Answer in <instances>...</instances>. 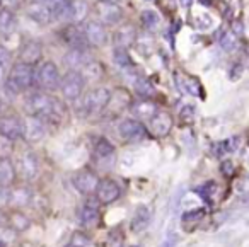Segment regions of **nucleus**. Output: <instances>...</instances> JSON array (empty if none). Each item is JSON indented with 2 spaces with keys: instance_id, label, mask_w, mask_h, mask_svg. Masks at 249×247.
Masks as SVG:
<instances>
[{
  "instance_id": "19",
  "label": "nucleus",
  "mask_w": 249,
  "mask_h": 247,
  "mask_svg": "<svg viewBox=\"0 0 249 247\" xmlns=\"http://www.w3.org/2000/svg\"><path fill=\"white\" fill-rule=\"evenodd\" d=\"M135 39H137V31L132 24L121 26L113 36V41L116 45V48H124V50L128 48V46H132L135 43Z\"/></svg>"
},
{
  "instance_id": "33",
  "label": "nucleus",
  "mask_w": 249,
  "mask_h": 247,
  "mask_svg": "<svg viewBox=\"0 0 249 247\" xmlns=\"http://www.w3.org/2000/svg\"><path fill=\"white\" fill-rule=\"evenodd\" d=\"M142 24H143V28H145V29L152 31V29L159 24V14H157L156 11H150V9L143 11L142 12Z\"/></svg>"
},
{
  "instance_id": "35",
  "label": "nucleus",
  "mask_w": 249,
  "mask_h": 247,
  "mask_svg": "<svg viewBox=\"0 0 249 247\" xmlns=\"http://www.w3.org/2000/svg\"><path fill=\"white\" fill-rule=\"evenodd\" d=\"M9 63H11V53H9V50H5L4 46H0V79L7 72Z\"/></svg>"
},
{
  "instance_id": "42",
  "label": "nucleus",
  "mask_w": 249,
  "mask_h": 247,
  "mask_svg": "<svg viewBox=\"0 0 249 247\" xmlns=\"http://www.w3.org/2000/svg\"><path fill=\"white\" fill-rule=\"evenodd\" d=\"M176 244H178V237L176 235H167L166 239L160 242L159 247H176Z\"/></svg>"
},
{
  "instance_id": "32",
  "label": "nucleus",
  "mask_w": 249,
  "mask_h": 247,
  "mask_svg": "<svg viewBox=\"0 0 249 247\" xmlns=\"http://www.w3.org/2000/svg\"><path fill=\"white\" fill-rule=\"evenodd\" d=\"M67 247H94V244L90 240V237L86 235L84 232H75Z\"/></svg>"
},
{
  "instance_id": "30",
  "label": "nucleus",
  "mask_w": 249,
  "mask_h": 247,
  "mask_svg": "<svg viewBox=\"0 0 249 247\" xmlns=\"http://www.w3.org/2000/svg\"><path fill=\"white\" fill-rule=\"evenodd\" d=\"M80 73H82L86 80H97V79H101V77H103V67L92 60V62L87 63V65L84 67Z\"/></svg>"
},
{
  "instance_id": "22",
  "label": "nucleus",
  "mask_w": 249,
  "mask_h": 247,
  "mask_svg": "<svg viewBox=\"0 0 249 247\" xmlns=\"http://www.w3.org/2000/svg\"><path fill=\"white\" fill-rule=\"evenodd\" d=\"M33 198V191L28 188V186H19V188L12 189L11 193H9V199L7 203L11 206H18V208H21V206H26L29 201H31Z\"/></svg>"
},
{
  "instance_id": "49",
  "label": "nucleus",
  "mask_w": 249,
  "mask_h": 247,
  "mask_svg": "<svg viewBox=\"0 0 249 247\" xmlns=\"http://www.w3.org/2000/svg\"><path fill=\"white\" fill-rule=\"evenodd\" d=\"M212 2H213V0H200V4L203 5V7H212Z\"/></svg>"
},
{
  "instance_id": "13",
  "label": "nucleus",
  "mask_w": 249,
  "mask_h": 247,
  "mask_svg": "<svg viewBox=\"0 0 249 247\" xmlns=\"http://www.w3.org/2000/svg\"><path fill=\"white\" fill-rule=\"evenodd\" d=\"M24 124L18 116H2L0 118V137L16 141L22 137Z\"/></svg>"
},
{
  "instance_id": "36",
  "label": "nucleus",
  "mask_w": 249,
  "mask_h": 247,
  "mask_svg": "<svg viewBox=\"0 0 249 247\" xmlns=\"http://www.w3.org/2000/svg\"><path fill=\"white\" fill-rule=\"evenodd\" d=\"M215 182H207V184H203V186H200V188H196L195 191L198 193V194L201 196V198L205 199V201H210V198H212V194L215 193Z\"/></svg>"
},
{
  "instance_id": "29",
  "label": "nucleus",
  "mask_w": 249,
  "mask_h": 247,
  "mask_svg": "<svg viewBox=\"0 0 249 247\" xmlns=\"http://www.w3.org/2000/svg\"><path fill=\"white\" fill-rule=\"evenodd\" d=\"M113 62L116 63L120 69H132L133 67V62L130 58L128 52L124 48H114L113 52Z\"/></svg>"
},
{
  "instance_id": "17",
  "label": "nucleus",
  "mask_w": 249,
  "mask_h": 247,
  "mask_svg": "<svg viewBox=\"0 0 249 247\" xmlns=\"http://www.w3.org/2000/svg\"><path fill=\"white\" fill-rule=\"evenodd\" d=\"M94 157H96L97 164L109 162V164L113 165V162H114V145L111 143L107 138H97L96 145H94Z\"/></svg>"
},
{
  "instance_id": "20",
  "label": "nucleus",
  "mask_w": 249,
  "mask_h": 247,
  "mask_svg": "<svg viewBox=\"0 0 249 247\" xmlns=\"http://www.w3.org/2000/svg\"><path fill=\"white\" fill-rule=\"evenodd\" d=\"M132 111L133 114L137 116V120H152L154 116L157 114V106L149 99H142V101H137V103L132 104Z\"/></svg>"
},
{
  "instance_id": "16",
  "label": "nucleus",
  "mask_w": 249,
  "mask_h": 247,
  "mask_svg": "<svg viewBox=\"0 0 249 247\" xmlns=\"http://www.w3.org/2000/svg\"><path fill=\"white\" fill-rule=\"evenodd\" d=\"M92 62V56L89 55L86 48H75L70 50L65 56H63V63L65 67H69L70 70H75V72H80L87 63Z\"/></svg>"
},
{
  "instance_id": "26",
  "label": "nucleus",
  "mask_w": 249,
  "mask_h": 247,
  "mask_svg": "<svg viewBox=\"0 0 249 247\" xmlns=\"http://www.w3.org/2000/svg\"><path fill=\"white\" fill-rule=\"evenodd\" d=\"M203 216H205V210L203 208L190 210V212H186L183 216H181V225H183L184 230L191 232V230H193L195 227H196L198 223L203 220Z\"/></svg>"
},
{
  "instance_id": "38",
  "label": "nucleus",
  "mask_w": 249,
  "mask_h": 247,
  "mask_svg": "<svg viewBox=\"0 0 249 247\" xmlns=\"http://www.w3.org/2000/svg\"><path fill=\"white\" fill-rule=\"evenodd\" d=\"M11 152H12V141L4 137H0V159H9Z\"/></svg>"
},
{
  "instance_id": "2",
  "label": "nucleus",
  "mask_w": 249,
  "mask_h": 247,
  "mask_svg": "<svg viewBox=\"0 0 249 247\" xmlns=\"http://www.w3.org/2000/svg\"><path fill=\"white\" fill-rule=\"evenodd\" d=\"M35 77L36 72L33 69V65L24 62H18L16 65H12L11 72H9V77L5 80V90L11 96H18L22 90L35 86Z\"/></svg>"
},
{
  "instance_id": "40",
  "label": "nucleus",
  "mask_w": 249,
  "mask_h": 247,
  "mask_svg": "<svg viewBox=\"0 0 249 247\" xmlns=\"http://www.w3.org/2000/svg\"><path fill=\"white\" fill-rule=\"evenodd\" d=\"M212 24H213V21H212L210 16L203 14V16H198L196 18V28L198 29H207V28H210Z\"/></svg>"
},
{
  "instance_id": "41",
  "label": "nucleus",
  "mask_w": 249,
  "mask_h": 247,
  "mask_svg": "<svg viewBox=\"0 0 249 247\" xmlns=\"http://www.w3.org/2000/svg\"><path fill=\"white\" fill-rule=\"evenodd\" d=\"M193 118H195V107L193 106H184L183 109H181V120L183 121L190 123Z\"/></svg>"
},
{
  "instance_id": "25",
  "label": "nucleus",
  "mask_w": 249,
  "mask_h": 247,
  "mask_svg": "<svg viewBox=\"0 0 249 247\" xmlns=\"http://www.w3.org/2000/svg\"><path fill=\"white\" fill-rule=\"evenodd\" d=\"M16 179V167L11 159H0V188H7Z\"/></svg>"
},
{
  "instance_id": "52",
  "label": "nucleus",
  "mask_w": 249,
  "mask_h": 247,
  "mask_svg": "<svg viewBox=\"0 0 249 247\" xmlns=\"http://www.w3.org/2000/svg\"><path fill=\"white\" fill-rule=\"evenodd\" d=\"M248 225H249V220H248Z\"/></svg>"
},
{
  "instance_id": "34",
  "label": "nucleus",
  "mask_w": 249,
  "mask_h": 247,
  "mask_svg": "<svg viewBox=\"0 0 249 247\" xmlns=\"http://www.w3.org/2000/svg\"><path fill=\"white\" fill-rule=\"evenodd\" d=\"M235 45H237V39H235V35L234 33H224V35L220 36V46L222 50H225V52H232V50L235 48Z\"/></svg>"
},
{
  "instance_id": "23",
  "label": "nucleus",
  "mask_w": 249,
  "mask_h": 247,
  "mask_svg": "<svg viewBox=\"0 0 249 247\" xmlns=\"http://www.w3.org/2000/svg\"><path fill=\"white\" fill-rule=\"evenodd\" d=\"M63 39H65V43L72 50L86 48V43H87L84 31H80V29L75 28V26H70V28H67L65 31H63Z\"/></svg>"
},
{
  "instance_id": "3",
  "label": "nucleus",
  "mask_w": 249,
  "mask_h": 247,
  "mask_svg": "<svg viewBox=\"0 0 249 247\" xmlns=\"http://www.w3.org/2000/svg\"><path fill=\"white\" fill-rule=\"evenodd\" d=\"M111 101V90L106 87H96L92 89L82 101V109L87 116H97L107 107Z\"/></svg>"
},
{
  "instance_id": "31",
  "label": "nucleus",
  "mask_w": 249,
  "mask_h": 247,
  "mask_svg": "<svg viewBox=\"0 0 249 247\" xmlns=\"http://www.w3.org/2000/svg\"><path fill=\"white\" fill-rule=\"evenodd\" d=\"M135 92L139 94V96H142V97H150V96H154L156 94V89H154V86L150 84V80L149 79H143V77H140V79H137L135 80Z\"/></svg>"
},
{
  "instance_id": "24",
  "label": "nucleus",
  "mask_w": 249,
  "mask_h": 247,
  "mask_svg": "<svg viewBox=\"0 0 249 247\" xmlns=\"http://www.w3.org/2000/svg\"><path fill=\"white\" fill-rule=\"evenodd\" d=\"M19 165H21V172L24 177L33 179L38 174V159H36V155L31 154V152L22 154L21 160H19Z\"/></svg>"
},
{
  "instance_id": "4",
  "label": "nucleus",
  "mask_w": 249,
  "mask_h": 247,
  "mask_svg": "<svg viewBox=\"0 0 249 247\" xmlns=\"http://www.w3.org/2000/svg\"><path fill=\"white\" fill-rule=\"evenodd\" d=\"M35 84L39 87V89L46 90V92H52V90L60 89L62 79H60L58 67H56L53 62H45L38 69V72H36Z\"/></svg>"
},
{
  "instance_id": "44",
  "label": "nucleus",
  "mask_w": 249,
  "mask_h": 247,
  "mask_svg": "<svg viewBox=\"0 0 249 247\" xmlns=\"http://www.w3.org/2000/svg\"><path fill=\"white\" fill-rule=\"evenodd\" d=\"M232 33H234V35H239V36L244 33V26H242L241 21H234V22H232Z\"/></svg>"
},
{
  "instance_id": "50",
  "label": "nucleus",
  "mask_w": 249,
  "mask_h": 247,
  "mask_svg": "<svg viewBox=\"0 0 249 247\" xmlns=\"http://www.w3.org/2000/svg\"><path fill=\"white\" fill-rule=\"evenodd\" d=\"M2 223H4V215L0 213V225H2Z\"/></svg>"
},
{
  "instance_id": "43",
  "label": "nucleus",
  "mask_w": 249,
  "mask_h": 247,
  "mask_svg": "<svg viewBox=\"0 0 249 247\" xmlns=\"http://www.w3.org/2000/svg\"><path fill=\"white\" fill-rule=\"evenodd\" d=\"M220 171L224 172V176H231L234 172V164L231 160H224L220 165Z\"/></svg>"
},
{
  "instance_id": "9",
  "label": "nucleus",
  "mask_w": 249,
  "mask_h": 247,
  "mask_svg": "<svg viewBox=\"0 0 249 247\" xmlns=\"http://www.w3.org/2000/svg\"><path fill=\"white\" fill-rule=\"evenodd\" d=\"M79 220L80 225L86 227V229L97 225V222H99V199L94 198V196L86 198V201L82 203L79 210Z\"/></svg>"
},
{
  "instance_id": "18",
  "label": "nucleus",
  "mask_w": 249,
  "mask_h": 247,
  "mask_svg": "<svg viewBox=\"0 0 249 247\" xmlns=\"http://www.w3.org/2000/svg\"><path fill=\"white\" fill-rule=\"evenodd\" d=\"M152 222V210L147 205H139L135 208V213H133L132 218V230L133 232H143L147 227Z\"/></svg>"
},
{
  "instance_id": "51",
  "label": "nucleus",
  "mask_w": 249,
  "mask_h": 247,
  "mask_svg": "<svg viewBox=\"0 0 249 247\" xmlns=\"http://www.w3.org/2000/svg\"><path fill=\"white\" fill-rule=\"evenodd\" d=\"M107 2H114V4H118V2H120V0H107Z\"/></svg>"
},
{
  "instance_id": "37",
  "label": "nucleus",
  "mask_w": 249,
  "mask_h": 247,
  "mask_svg": "<svg viewBox=\"0 0 249 247\" xmlns=\"http://www.w3.org/2000/svg\"><path fill=\"white\" fill-rule=\"evenodd\" d=\"M24 2L26 0H0V5H2L4 9H7V11L16 12L24 5Z\"/></svg>"
},
{
  "instance_id": "14",
  "label": "nucleus",
  "mask_w": 249,
  "mask_h": 247,
  "mask_svg": "<svg viewBox=\"0 0 249 247\" xmlns=\"http://www.w3.org/2000/svg\"><path fill=\"white\" fill-rule=\"evenodd\" d=\"M26 12H28L31 21H35L36 24H41V26L48 24L53 19V7L45 4V2H41V0H36V2L29 4L26 7Z\"/></svg>"
},
{
  "instance_id": "48",
  "label": "nucleus",
  "mask_w": 249,
  "mask_h": 247,
  "mask_svg": "<svg viewBox=\"0 0 249 247\" xmlns=\"http://www.w3.org/2000/svg\"><path fill=\"white\" fill-rule=\"evenodd\" d=\"M239 203H249V193H246V194H242L241 198H239Z\"/></svg>"
},
{
  "instance_id": "54",
  "label": "nucleus",
  "mask_w": 249,
  "mask_h": 247,
  "mask_svg": "<svg viewBox=\"0 0 249 247\" xmlns=\"http://www.w3.org/2000/svg\"><path fill=\"white\" fill-rule=\"evenodd\" d=\"M147 2H149V0H147Z\"/></svg>"
},
{
  "instance_id": "5",
  "label": "nucleus",
  "mask_w": 249,
  "mask_h": 247,
  "mask_svg": "<svg viewBox=\"0 0 249 247\" xmlns=\"http://www.w3.org/2000/svg\"><path fill=\"white\" fill-rule=\"evenodd\" d=\"M84 87H86V79L80 72L75 70H69V72L63 75L62 84H60V90H62L63 97L67 101H75L82 96Z\"/></svg>"
},
{
  "instance_id": "1",
  "label": "nucleus",
  "mask_w": 249,
  "mask_h": 247,
  "mask_svg": "<svg viewBox=\"0 0 249 247\" xmlns=\"http://www.w3.org/2000/svg\"><path fill=\"white\" fill-rule=\"evenodd\" d=\"M28 107L33 116L41 118L43 121L50 123H60L65 116V104L55 96H50L46 92H35L28 99Z\"/></svg>"
},
{
  "instance_id": "10",
  "label": "nucleus",
  "mask_w": 249,
  "mask_h": 247,
  "mask_svg": "<svg viewBox=\"0 0 249 247\" xmlns=\"http://www.w3.org/2000/svg\"><path fill=\"white\" fill-rule=\"evenodd\" d=\"M22 124H24L22 137L28 141H31V143H38V141H41L46 137V124L41 118L31 114V116H28L22 121Z\"/></svg>"
},
{
  "instance_id": "39",
  "label": "nucleus",
  "mask_w": 249,
  "mask_h": 247,
  "mask_svg": "<svg viewBox=\"0 0 249 247\" xmlns=\"http://www.w3.org/2000/svg\"><path fill=\"white\" fill-rule=\"evenodd\" d=\"M184 90H186V92H190L191 96H200V84H198L195 79H186Z\"/></svg>"
},
{
  "instance_id": "53",
  "label": "nucleus",
  "mask_w": 249,
  "mask_h": 247,
  "mask_svg": "<svg viewBox=\"0 0 249 247\" xmlns=\"http://www.w3.org/2000/svg\"><path fill=\"white\" fill-rule=\"evenodd\" d=\"M248 179H249V176H248Z\"/></svg>"
},
{
  "instance_id": "45",
  "label": "nucleus",
  "mask_w": 249,
  "mask_h": 247,
  "mask_svg": "<svg viewBox=\"0 0 249 247\" xmlns=\"http://www.w3.org/2000/svg\"><path fill=\"white\" fill-rule=\"evenodd\" d=\"M241 73H242V65H234V69H232V73H231V79L232 80L239 79V77H241Z\"/></svg>"
},
{
  "instance_id": "28",
  "label": "nucleus",
  "mask_w": 249,
  "mask_h": 247,
  "mask_svg": "<svg viewBox=\"0 0 249 247\" xmlns=\"http://www.w3.org/2000/svg\"><path fill=\"white\" fill-rule=\"evenodd\" d=\"M70 4H72V22L84 21L87 16V11H89L86 0H70Z\"/></svg>"
},
{
  "instance_id": "6",
  "label": "nucleus",
  "mask_w": 249,
  "mask_h": 247,
  "mask_svg": "<svg viewBox=\"0 0 249 247\" xmlns=\"http://www.w3.org/2000/svg\"><path fill=\"white\" fill-rule=\"evenodd\" d=\"M101 179L97 177V174L94 171H89V169H84V171H79L75 176H73L72 182H73V188L84 196H92L96 194V189L99 186Z\"/></svg>"
},
{
  "instance_id": "8",
  "label": "nucleus",
  "mask_w": 249,
  "mask_h": 247,
  "mask_svg": "<svg viewBox=\"0 0 249 247\" xmlns=\"http://www.w3.org/2000/svg\"><path fill=\"white\" fill-rule=\"evenodd\" d=\"M118 133L123 140L126 141H140L147 137V128L140 123L139 120H132V118H126L118 124Z\"/></svg>"
},
{
  "instance_id": "15",
  "label": "nucleus",
  "mask_w": 249,
  "mask_h": 247,
  "mask_svg": "<svg viewBox=\"0 0 249 247\" xmlns=\"http://www.w3.org/2000/svg\"><path fill=\"white\" fill-rule=\"evenodd\" d=\"M84 35H86V41L92 46H104L107 41V33L103 22L99 21H89L84 28Z\"/></svg>"
},
{
  "instance_id": "11",
  "label": "nucleus",
  "mask_w": 249,
  "mask_h": 247,
  "mask_svg": "<svg viewBox=\"0 0 249 247\" xmlns=\"http://www.w3.org/2000/svg\"><path fill=\"white\" fill-rule=\"evenodd\" d=\"M171 130H173V116L169 113H166V111H157L156 116L152 120H149L147 131L150 135H154V137L157 138L167 137Z\"/></svg>"
},
{
  "instance_id": "7",
  "label": "nucleus",
  "mask_w": 249,
  "mask_h": 247,
  "mask_svg": "<svg viewBox=\"0 0 249 247\" xmlns=\"http://www.w3.org/2000/svg\"><path fill=\"white\" fill-rule=\"evenodd\" d=\"M94 11H96L99 21L107 26L118 24V22L121 21V18H123V11H121L120 5L114 4V2H107V0H99V2H96Z\"/></svg>"
},
{
  "instance_id": "47",
  "label": "nucleus",
  "mask_w": 249,
  "mask_h": 247,
  "mask_svg": "<svg viewBox=\"0 0 249 247\" xmlns=\"http://www.w3.org/2000/svg\"><path fill=\"white\" fill-rule=\"evenodd\" d=\"M179 4L183 9H190L191 4H193V0H179Z\"/></svg>"
},
{
  "instance_id": "27",
  "label": "nucleus",
  "mask_w": 249,
  "mask_h": 247,
  "mask_svg": "<svg viewBox=\"0 0 249 247\" xmlns=\"http://www.w3.org/2000/svg\"><path fill=\"white\" fill-rule=\"evenodd\" d=\"M16 29V14L7 9H0V36L12 35Z\"/></svg>"
},
{
  "instance_id": "21",
  "label": "nucleus",
  "mask_w": 249,
  "mask_h": 247,
  "mask_svg": "<svg viewBox=\"0 0 249 247\" xmlns=\"http://www.w3.org/2000/svg\"><path fill=\"white\" fill-rule=\"evenodd\" d=\"M43 48L38 41H28L22 45L21 50V62L29 63V65H35L39 58H41Z\"/></svg>"
},
{
  "instance_id": "46",
  "label": "nucleus",
  "mask_w": 249,
  "mask_h": 247,
  "mask_svg": "<svg viewBox=\"0 0 249 247\" xmlns=\"http://www.w3.org/2000/svg\"><path fill=\"white\" fill-rule=\"evenodd\" d=\"M7 199H9V193L5 191V188H0V205L7 203Z\"/></svg>"
},
{
  "instance_id": "12",
  "label": "nucleus",
  "mask_w": 249,
  "mask_h": 247,
  "mask_svg": "<svg viewBox=\"0 0 249 247\" xmlns=\"http://www.w3.org/2000/svg\"><path fill=\"white\" fill-rule=\"evenodd\" d=\"M121 196V188L116 181L109 177H104L99 181V186L96 189V198L99 199V203H104V205H109V203H114L118 198Z\"/></svg>"
}]
</instances>
